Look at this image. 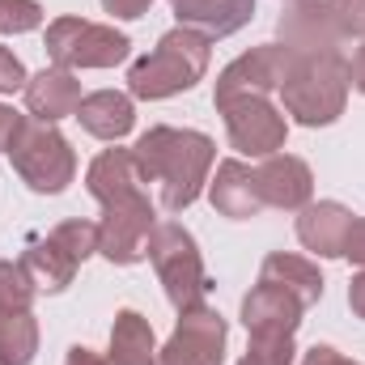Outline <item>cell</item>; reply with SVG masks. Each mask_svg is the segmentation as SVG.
<instances>
[{"label": "cell", "mask_w": 365, "mask_h": 365, "mask_svg": "<svg viewBox=\"0 0 365 365\" xmlns=\"http://www.w3.org/2000/svg\"><path fill=\"white\" fill-rule=\"evenodd\" d=\"M349 225H353V212H349L340 200H319V204H306V208H302V217H297V238H302V247L314 251L319 259H340V255H344Z\"/></svg>", "instance_id": "obj_15"}, {"label": "cell", "mask_w": 365, "mask_h": 365, "mask_svg": "<svg viewBox=\"0 0 365 365\" xmlns=\"http://www.w3.org/2000/svg\"><path fill=\"white\" fill-rule=\"evenodd\" d=\"M26 68H21V60L9 51V47H0V93H17L26 90Z\"/></svg>", "instance_id": "obj_29"}, {"label": "cell", "mask_w": 365, "mask_h": 365, "mask_svg": "<svg viewBox=\"0 0 365 365\" xmlns=\"http://www.w3.org/2000/svg\"><path fill=\"white\" fill-rule=\"evenodd\" d=\"M349 60L340 51L331 56H297L289 77L280 81L284 110L302 123V128H327L344 115L349 102Z\"/></svg>", "instance_id": "obj_3"}, {"label": "cell", "mask_w": 365, "mask_h": 365, "mask_svg": "<svg viewBox=\"0 0 365 365\" xmlns=\"http://www.w3.org/2000/svg\"><path fill=\"white\" fill-rule=\"evenodd\" d=\"M21 264L30 268V276L38 280V289H47V293H60V289H68L73 280H77V259L47 234V238H30V247H26V255H21Z\"/></svg>", "instance_id": "obj_22"}, {"label": "cell", "mask_w": 365, "mask_h": 365, "mask_svg": "<svg viewBox=\"0 0 365 365\" xmlns=\"http://www.w3.org/2000/svg\"><path fill=\"white\" fill-rule=\"evenodd\" d=\"M293 60H297V56H293L284 43L251 47L247 56H238L234 64H225V68H221L217 90H212L217 110H221V106H230V102H242V98H268L272 90H280V81L289 77Z\"/></svg>", "instance_id": "obj_8"}, {"label": "cell", "mask_w": 365, "mask_h": 365, "mask_svg": "<svg viewBox=\"0 0 365 365\" xmlns=\"http://www.w3.org/2000/svg\"><path fill=\"white\" fill-rule=\"evenodd\" d=\"M259 182V200L264 208H280V212H302L314 195V175L302 158L293 153H272L264 158V166L255 170Z\"/></svg>", "instance_id": "obj_13"}, {"label": "cell", "mask_w": 365, "mask_h": 365, "mask_svg": "<svg viewBox=\"0 0 365 365\" xmlns=\"http://www.w3.org/2000/svg\"><path fill=\"white\" fill-rule=\"evenodd\" d=\"M170 4H175V0H170Z\"/></svg>", "instance_id": "obj_37"}, {"label": "cell", "mask_w": 365, "mask_h": 365, "mask_svg": "<svg viewBox=\"0 0 365 365\" xmlns=\"http://www.w3.org/2000/svg\"><path fill=\"white\" fill-rule=\"evenodd\" d=\"M158 225V204L145 195H132V200H119V204H106L102 208V221H98V255L119 264V268H132L140 259H149V234Z\"/></svg>", "instance_id": "obj_7"}, {"label": "cell", "mask_w": 365, "mask_h": 365, "mask_svg": "<svg viewBox=\"0 0 365 365\" xmlns=\"http://www.w3.org/2000/svg\"><path fill=\"white\" fill-rule=\"evenodd\" d=\"M77 119L81 128L98 136V140H123L132 128H136V106L132 98L119 90H98V93H86L81 106H77Z\"/></svg>", "instance_id": "obj_19"}, {"label": "cell", "mask_w": 365, "mask_h": 365, "mask_svg": "<svg viewBox=\"0 0 365 365\" xmlns=\"http://www.w3.org/2000/svg\"><path fill=\"white\" fill-rule=\"evenodd\" d=\"M293 357H297L293 340H251L238 365H293Z\"/></svg>", "instance_id": "obj_27"}, {"label": "cell", "mask_w": 365, "mask_h": 365, "mask_svg": "<svg viewBox=\"0 0 365 365\" xmlns=\"http://www.w3.org/2000/svg\"><path fill=\"white\" fill-rule=\"evenodd\" d=\"M47 60L56 68H115L132 56V38L119 34L115 26L86 21V17H56L47 26Z\"/></svg>", "instance_id": "obj_6"}, {"label": "cell", "mask_w": 365, "mask_h": 365, "mask_svg": "<svg viewBox=\"0 0 365 365\" xmlns=\"http://www.w3.org/2000/svg\"><path fill=\"white\" fill-rule=\"evenodd\" d=\"M344 259H353L357 268H365V217H353L349 238H344Z\"/></svg>", "instance_id": "obj_30"}, {"label": "cell", "mask_w": 365, "mask_h": 365, "mask_svg": "<svg viewBox=\"0 0 365 365\" xmlns=\"http://www.w3.org/2000/svg\"><path fill=\"white\" fill-rule=\"evenodd\" d=\"M38 297V280L21 259H0V314H26Z\"/></svg>", "instance_id": "obj_24"}, {"label": "cell", "mask_w": 365, "mask_h": 365, "mask_svg": "<svg viewBox=\"0 0 365 365\" xmlns=\"http://www.w3.org/2000/svg\"><path fill=\"white\" fill-rule=\"evenodd\" d=\"M280 43L293 56H331L344 43L331 0H293L280 13Z\"/></svg>", "instance_id": "obj_11"}, {"label": "cell", "mask_w": 365, "mask_h": 365, "mask_svg": "<svg viewBox=\"0 0 365 365\" xmlns=\"http://www.w3.org/2000/svg\"><path fill=\"white\" fill-rule=\"evenodd\" d=\"M21 93H26V110L34 119H43V123H60V119L77 115V106L86 98L77 73H68V68H43V73H34Z\"/></svg>", "instance_id": "obj_16"}, {"label": "cell", "mask_w": 365, "mask_h": 365, "mask_svg": "<svg viewBox=\"0 0 365 365\" xmlns=\"http://www.w3.org/2000/svg\"><path fill=\"white\" fill-rule=\"evenodd\" d=\"M9 162L21 175V182L38 195H60L77 179L73 145L56 132V123H43V119H21V128L9 145Z\"/></svg>", "instance_id": "obj_5"}, {"label": "cell", "mask_w": 365, "mask_h": 365, "mask_svg": "<svg viewBox=\"0 0 365 365\" xmlns=\"http://www.w3.org/2000/svg\"><path fill=\"white\" fill-rule=\"evenodd\" d=\"M110 365H158L153 323L140 310H119L110 327Z\"/></svg>", "instance_id": "obj_21"}, {"label": "cell", "mask_w": 365, "mask_h": 365, "mask_svg": "<svg viewBox=\"0 0 365 365\" xmlns=\"http://www.w3.org/2000/svg\"><path fill=\"white\" fill-rule=\"evenodd\" d=\"M43 26L38 0H0V34H26Z\"/></svg>", "instance_id": "obj_26"}, {"label": "cell", "mask_w": 365, "mask_h": 365, "mask_svg": "<svg viewBox=\"0 0 365 365\" xmlns=\"http://www.w3.org/2000/svg\"><path fill=\"white\" fill-rule=\"evenodd\" d=\"M208 56H212V43L187 26H175L158 38V47L149 56H140L132 68H128V90L132 98H145V102H162V98H175L187 93L191 86L204 81L208 73Z\"/></svg>", "instance_id": "obj_2"}, {"label": "cell", "mask_w": 365, "mask_h": 365, "mask_svg": "<svg viewBox=\"0 0 365 365\" xmlns=\"http://www.w3.org/2000/svg\"><path fill=\"white\" fill-rule=\"evenodd\" d=\"M349 81H353L357 93H365V43L357 47V56H353V64H349Z\"/></svg>", "instance_id": "obj_36"}, {"label": "cell", "mask_w": 365, "mask_h": 365, "mask_svg": "<svg viewBox=\"0 0 365 365\" xmlns=\"http://www.w3.org/2000/svg\"><path fill=\"white\" fill-rule=\"evenodd\" d=\"M221 115H225V136L242 158H272L276 149H284L289 119L268 98L230 102V106H221Z\"/></svg>", "instance_id": "obj_9"}, {"label": "cell", "mask_w": 365, "mask_h": 365, "mask_svg": "<svg viewBox=\"0 0 365 365\" xmlns=\"http://www.w3.org/2000/svg\"><path fill=\"white\" fill-rule=\"evenodd\" d=\"M225 319L208 306L179 314V327L158 349V365H221L225 361Z\"/></svg>", "instance_id": "obj_10"}, {"label": "cell", "mask_w": 365, "mask_h": 365, "mask_svg": "<svg viewBox=\"0 0 365 365\" xmlns=\"http://www.w3.org/2000/svg\"><path fill=\"white\" fill-rule=\"evenodd\" d=\"M259 280L293 293L302 306H314L323 297V272H319V264H310L302 255H289V251H272L264 259V268H259Z\"/></svg>", "instance_id": "obj_20"}, {"label": "cell", "mask_w": 365, "mask_h": 365, "mask_svg": "<svg viewBox=\"0 0 365 365\" xmlns=\"http://www.w3.org/2000/svg\"><path fill=\"white\" fill-rule=\"evenodd\" d=\"M302 365H357V361H349V357H340L331 344H314L306 357H302Z\"/></svg>", "instance_id": "obj_33"}, {"label": "cell", "mask_w": 365, "mask_h": 365, "mask_svg": "<svg viewBox=\"0 0 365 365\" xmlns=\"http://www.w3.org/2000/svg\"><path fill=\"white\" fill-rule=\"evenodd\" d=\"M208 200L221 217L230 221H251L264 212V200H259V182H255V170L238 158L221 162L217 166V179L208 182Z\"/></svg>", "instance_id": "obj_17"}, {"label": "cell", "mask_w": 365, "mask_h": 365, "mask_svg": "<svg viewBox=\"0 0 365 365\" xmlns=\"http://www.w3.org/2000/svg\"><path fill=\"white\" fill-rule=\"evenodd\" d=\"M86 187H90L93 200L106 208V204L145 195V175H140L132 149H102L90 162V170H86Z\"/></svg>", "instance_id": "obj_14"}, {"label": "cell", "mask_w": 365, "mask_h": 365, "mask_svg": "<svg viewBox=\"0 0 365 365\" xmlns=\"http://www.w3.org/2000/svg\"><path fill=\"white\" fill-rule=\"evenodd\" d=\"M336 4V17H340V30L344 38H365V0H331Z\"/></svg>", "instance_id": "obj_28"}, {"label": "cell", "mask_w": 365, "mask_h": 365, "mask_svg": "<svg viewBox=\"0 0 365 365\" xmlns=\"http://www.w3.org/2000/svg\"><path fill=\"white\" fill-rule=\"evenodd\" d=\"M102 9H106L110 17H123V21H136V17H145V13L153 9V0H102Z\"/></svg>", "instance_id": "obj_31"}, {"label": "cell", "mask_w": 365, "mask_h": 365, "mask_svg": "<svg viewBox=\"0 0 365 365\" xmlns=\"http://www.w3.org/2000/svg\"><path fill=\"white\" fill-rule=\"evenodd\" d=\"M17 128H21V115H17L13 106H0V153H9V145H13V136H17Z\"/></svg>", "instance_id": "obj_32"}, {"label": "cell", "mask_w": 365, "mask_h": 365, "mask_svg": "<svg viewBox=\"0 0 365 365\" xmlns=\"http://www.w3.org/2000/svg\"><path fill=\"white\" fill-rule=\"evenodd\" d=\"M51 238L77 259V264H86L90 255H98V225L93 221H81V217H73V221H60L56 230H51Z\"/></svg>", "instance_id": "obj_25"}, {"label": "cell", "mask_w": 365, "mask_h": 365, "mask_svg": "<svg viewBox=\"0 0 365 365\" xmlns=\"http://www.w3.org/2000/svg\"><path fill=\"white\" fill-rule=\"evenodd\" d=\"M64 365H110V357L93 353V349H86V344H73L68 357H64Z\"/></svg>", "instance_id": "obj_34"}, {"label": "cell", "mask_w": 365, "mask_h": 365, "mask_svg": "<svg viewBox=\"0 0 365 365\" xmlns=\"http://www.w3.org/2000/svg\"><path fill=\"white\" fill-rule=\"evenodd\" d=\"M349 306H353L357 319H365V268L353 276V284H349Z\"/></svg>", "instance_id": "obj_35"}, {"label": "cell", "mask_w": 365, "mask_h": 365, "mask_svg": "<svg viewBox=\"0 0 365 365\" xmlns=\"http://www.w3.org/2000/svg\"><path fill=\"white\" fill-rule=\"evenodd\" d=\"M302 310L306 306L293 293L259 280L242 297V327H247L251 340H293V331L302 327Z\"/></svg>", "instance_id": "obj_12"}, {"label": "cell", "mask_w": 365, "mask_h": 365, "mask_svg": "<svg viewBox=\"0 0 365 365\" xmlns=\"http://www.w3.org/2000/svg\"><path fill=\"white\" fill-rule=\"evenodd\" d=\"M38 353V323L26 314H0V365H30Z\"/></svg>", "instance_id": "obj_23"}, {"label": "cell", "mask_w": 365, "mask_h": 365, "mask_svg": "<svg viewBox=\"0 0 365 365\" xmlns=\"http://www.w3.org/2000/svg\"><path fill=\"white\" fill-rule=\"evenodd\" d=\"M132 158H136L145 182H162V208L182 212L200 200L208 170L217 162V145L195 128L158 123L132 145Z\"/></svg>", "instance_id": "obj_1"}, {"label": "cell", "mask_w": 365, "mask_h": 365, "mask_svg": "<svg viewBox=\"0 0 365 365\" xmlns=\"http://www.w3.org/2000/svg\"><path fill=\"white\" fill-rule=\"evenodd\" d=\"M175 17H179V26L212 43V38L238 34L255 17V0H175Z\"/></svg>", "instance_id": "obj_18"}, {"label": "cell", "mask_w": 365, "mask_h": 365, "mask_svg": "<svg viewBox=\"0 0 365 365\" xmlns=\"http://www.w3.org/2000/svg\"><path fill=\"white\" fill-rule=\"evenodd\" d=\"M149 264L162 280L170 306L187 314V310H200L212 293V280L204 272V259H200V247L191 238V230H182L179 221H158L153 234H149Z\"/></svg>", "instance_id": "obj_4"}]
</instances>
